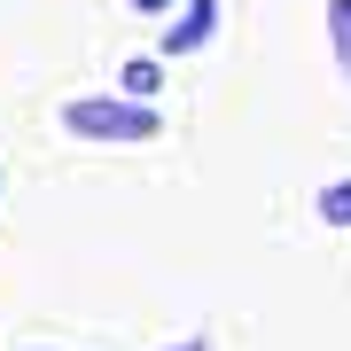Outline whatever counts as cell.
<instances>
[{
    "label": "cell",
    "instance_id": "cell-1",
    "mask_svg": "<svg viewBox=\"0 0 351 351\" xmlns=\"http://www.w3.org/2000/svg\"><path fill=\"white\" fill-rule=\"evenodd\" d=\"M63 125L78 141H156V110L149 101H133V94H78L71 110H63Z\"/></svg>",
    "mask_w": 351,
    "mask_h": 351
},
{
    "label": "cell",
    "instance_id": "cell-2",
    "mask_svg": "<svg viewBox=\"0 0 351 351\" xmlns=\"http://www.w3.org/2000/svg\"><path fill=\"white\" fill-rule=\"evenodd\" d=\"M211 32H219V0H188V8H180V24L164 32V55H195Z\"/></svg>",
    "mask_w": 351,
    "mask_h": 351
},
{
    "label": "cell",
    "instance_id": "cell-3",
    "mask_svg": "<svg viewBox=\"0 0 351 351\" xmlns=\"http://www.w3.org/2000/svg\"><path fill=\"white\" fill-rule=\"evenodd\" d=\"M328 55H336V71L351 78V0H328Z\"/></svg>",
    "mask_w": 351,
    "mask_h": 351
},
{
    "label": "cell",
    "instance_id": "cell-4",
    "mask_svg": "<svg viewBox=\"0 0 351 351\" xmlns=\"http://www.w3.org/2000/svg\"><path fill=\"white\" fill-rule=\"evenodd\" d=\"M313 211H320L328 226H351V180H328V188H320V203H313Z\"/></svg>",
    "mask_w": 351,
    "mask_h": 351
},
{
    "label": "cell",
    "instance_id": "cell-5",
    "mask_svg": "<svg viewBox=\"0 0 351 351\" xmlns=\"http://www.w3.org/2000/svg\"><path fill=\"white\" fill-rule=\"evenodd\" d=\"M125 94L149 101V94H156V63H125Z\"/></svg>",
    "mask_w": 351,
    "mask_h": 351
},
{
    "label": "cell",
    "instance_id": "cell-6",
    "mask_svg": "<svg viewBox=\"0 0 351 351\" xmlns=\"http://www.w3.org/2000/svg\"><path fill=\"white\" fill-rule=\"evenodd\" d=\"M164 351H211V336H180V343H164Z\"/></svg>",
    "mask_w": 351,
    "mask_h": 351
},
{
    "label": "cell",
    "instance_id": "cell-7",
    "mask_svg": "<svg viewBox=\"0 0 351 351\" xmlns=\"http://www.w3.org/2000/svg\"><path fill=\"white\" fill-rule=\"evenodd\" d=\"M133 8H141V16H164V8H172V0H133Z\"/></svg>",
    "mask_w": 351,
    "mask_h": 351
},
{
    "label": "cell",
    "instance_id": "cell-8",
    "mask_svg": "<svg viewBox=\"0 0 351 351\" xmlns=\"http://www.w3.org/2000/svg\"><path fill=\"white\" fill-rule=\"evenodd\" d=\"M0 188H8V172H0Z\"/></svg>",
    "mask_w": 351,
    "mask_h": 351
}]
</instances>
